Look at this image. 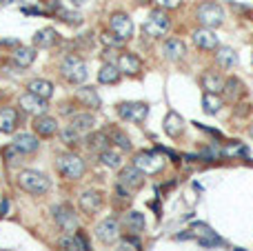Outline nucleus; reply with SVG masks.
<instances>
[{
	"mask_svg": "<svg viewBox=\"0 0 253 251\" xmlns=\"http://www.w3.org/2000/svg\"><path fill=\"white\" fill-rule=\"evenodd\" d=\"M18 187L27 193H34V196H42L51 189V180L47 174L36 169H22L18 174Z\"/></svg>",
	"mask_w": 253,
	"mask_h": 251,
	"instance_id": "1",
	"label": "nucleus"
},
{
	"mask_svg": "<svg viewBox=\"0 0 253 251\" xmlns=\"http://www.w3.org/2000/svg\"><path fill=\"white\" fill-rule=\"evenodd\" d=\"M60 73L62 78H65L67 82H71V85H82L84 80H87V63H84L80 56L75 54H69L62 58L60 63Z\"/></svg>",
	"mask_w": 253,
	"mask_h": 251,
	"instance_id": "2",
	"label": "nucleus"
},
{
	"mask_svg": "<svg viewBox=\"0 0 253 251\" xmlns=\"http://www.w3.org/2000/svg\"><path fill=\"white\" fill-rule=\"evenodd\" d=\"M195 18H198V23L202 25V27L216 29L224 23V9L217 5L216 0H204V2L198 5V9H195Z\"/></svg>",
	"mask_w": 253,
	"mask_h": 251,
	"instance_id": "3",
	"label": "nucleus"
},
{
	"mask_svg": "<svg viewBox=\"0 0 253 251\" xmlns=\"http://www.w3.org/2000/svg\"><path fill=\"white\" fill-rule=\"evenodd\" d=\"M56 169L60 171L67 180H80L84 176V171H87V165H84V160L78 156V153L67 151V153H60V156H58Z\"/></svg>",
	"mask_w": 253,
	"mask_h": 251,
	"instance_id": "4",
	"label": "nucleus"
},
{
	"mask_svg": "<svg viewBox=\"0 0 253 251\" xmlns=\"http://www.w3.org/2000/svg\"><path fill=\"white\" fill-rule=\"evenodd\" d=\"M169 27H171V18H169V14L164 9H153L149 14V18H146V23L142 25V32L146 34V36L151 38H162L167 36Z\"/></svg>",
	"mask_w": 253,
	"mask_h": 251,
	"instance_id": "5",
	"label": "nucleus"
},
{
	"mask_svg": "<svg viewBox=\"0 0 253 251\" xmlns=\"http://www.w3.org/2000/svg\"><path fill=\"white\" fill-rule=\"evenodd\" d=\"M53 220L65 233H75L78 229V214L73 211L71 205H56L53 207Z\"/></svg>",
	"mask_w": 253,
	"mask_h": 251,
	"instance_id": "6",
	"label": "nucleus"
},
{
	"mask_svg": "<svg viewBox=\"0 0 253 251\" xmlns=\"http://www.w3.org/2000/svg\"><path fill=\"white\" fill-rule=\"evenodd\" d=\"M118 184H122L124 189L129 191H138V189L145 187V171H140L136 165H129V167H122L118 174Z\"/></svg>",
	"mask_w": 253,
	"mask_h": 251,
	"instance_id": "7",
	"label": "nucleus"
},
{
	"mask_svg": "<svg viewBox=\"0 0 253 251\" xmlns=\"http://www.w3.org/2000/svg\"><path fill=\"white\" fill-rule=\"evenodd\" d=\"M118 116L127 122H142L149 113V105L146 103H120L115 107Z\"/></svg>",
	"mask_w": 253,
	"mask_h": 251,
	"instance_id": "8",
	"label": "nucleus"
},
{
	"mask_svg": "<svg viewBox=\"0 0 253 251\" xmlns=\"http://www.w3.org/2000/svg\"><path fill=\"white\" fill-rule=\"evenodd\" d=\"M133 165L140 171H145V174H158L164 167V160L155 151H140L133 156Z\"/></svg>",
	"mask_w": 253,
	"mask_h": 251,
	"instance_id": "9",
	"label": "nucleus"
},
{
	"mask_svg": "<svg viewBox=\"0 0 253 251\" xmlns=\"http://www.w3.org/2000/svg\"><path fill=\"white\" fill-rule=\"evenodd\" d=\"M109 29L113 34H118L122 40H129V38L133 36V23L124 11H113V14L109 16Z\"/></svg>",
	"mask_w": 253,
	"mask_h": 251,
	"instance_id": "10",
	"label": "nucleus"
},
{
	"mask_svg": "<svg viewBox=\"0 0 253 251\" xmlns=\"http://www.w3.org/2000/svg\"><path fill=\"white\" fill-rule=\"evenodd\" d=\"M96 236L105 245H113L120 236V222L115 218H105L102 222L96 224Z\"/></svg>",
	"mask_w": 253,
	"mask_h": 251,
	"instance_id": "11",
	"label": "nucleus"
},
{
	"mask_svg": "<svg viewBox=\"0 0 253 251\" xmlns=\"http://www.w3.org/2000/svg\"><path fill=\"white\" fill-rule=\"evenodd\" d=\"M20 109L25 113H31V116H42V113H47V109H49V105H47V100L44 98H38V96H34V94H29V91H25V94L20 96Z\"/></svg>",
	"mask_w": 253,
	"mask_h": 251,
	"instance_id": "12",
	"label": "nucleus"
},
{
	"mask_svg": "<svg viewBox=\"0 0 253 251\" xmlns=\"http://www.w3.org/2000/svg\"><path fill=\"white\" fill-rule=\"evenodd\" d=\"M115 65H118L120 73H124V76H140L142 72V60L136 54H131V51L118 54V63Z\"/></svg>",
	"mask_w": 253,
	"mask_h": 251,
	"instance_id": "13",
	"label": "nucleus"
},
{
	"mask_svg": "<svg viewBox=\"0 0 253 251\" xmlns=\"http://www.w3.org/2000/svg\"><path fill=\"white\" fill-rule=\"evenodd\" d=\"M78 205H80V209H82L84 214L91 215V214H98V211L102 209V205H105V198H102L100 191H96V189H89V191L80 193Z\"/></svg>",
	"mask_w": 253,
	"mask_h": 251,
	"instance_id": "14",
	"label": "nucleus"
},
{
	"mask_svg": "<svg viewBox=\"0 0 253 251\" xmlns=\"http://www.w3.org/2000/svg\"><path fill=\"white\" fill-rule=\"evenodd\" d=\"M34 131L38 138H51V136L58 134V120L49 113H42V116L34 118Z\"/></svg>",
	"mask_w": 253,
	"mask_h": 251,
	"instance_id": "15",
	"label": "nucleus"
},
{
	"mask_svg": "<svg viewBox=\"0 0 253 251\" xmlns=\"http://www.w3.org/2000/svg\"><path fill=\"white\" fill-rule=\"evenodd\" d=\"M191 38H193L195 47H200V49H204V51H213V49H217V47H220L217 36L213 34V29H207V27L195 29V32L191 34Z\"/></svg>",
	"mask_w": 253,
	"mask_h": 251,
	"instance_id": "16",
	"label": "nucleus"
},
{
	"mask_svg": "<svg viewBox=\"0 0 253 251\" xmlns=\"http://www.w3.org/2000/svg\"><path fill=\"white\" fill-rule=\"evenodd\" d=\"M13 147L18 149L20 153H25V156H29V153H36L40 149V140H38V136H34V134H16L13 136Z\"/></svg>",
	"mask_w": 253,
	"mask_h": 251,
	"instance_id": "17",
	"label": "nucleus"
},
{
	"mask_svg": "<svg viewBox=\"0 0 253 251\" xmlns=\"http://www.w3.org/2000/svg\"><path fill=\"white\" fill-rule=\"evenodd\" d=\"M162 54L167 60L178 63V60H182L186 56V45L180 40V38H167L162 45Z\"/></svg>",
	"mask_w": 253,
	"mask_h": 251,
	"instance_id": "18",
	"label": "nucleus"
},
{
	"mask_svg": "<svg viewBox=\"0 0 253 251\" xmlns=\"http://www.w3.org/2000/svg\"><path fill=\"white\" fill-rule=\"evenodd\" d=\"M20 116L13 107H0V134H13L18 129Z\"/></svg>",
	"mask_w": 253,
	"mask_h": 251,
	"instance_id": "19",
	"label": "nucleus"
},
{
	"mask_svg": "<svg viewBox=\"0 0 253 251\" xmlns=\"http://www.w3.org/2000/svg\"><path fill=\"white\" fill-rule=\"evenodd\" d=\"M222 94L226 96V100H231V103H238L240 98H244L247 96V85H244L240 78L231 76L224 80V91Z\"/></svg>",
	"mask_w": 253,
	"mask_h": 251,
	"instance_id": "20",
	"label": "nucleus"
},
{
	"mask_svg": "<svg viewBox=\"0 0 253 251\" xmlns=\"http://www.w3.org/2000/svg\"><path fill=\"white\" fill-rule=\"evenodd\" d=\"M84 144L91 153H102L105 149H109L111 140L107 136V131H89V136L84 138Z\"/></svg>",
	"mask_w": 253,
	"mask_h": 251,
	"instance_id": "21",
	"label": "nucleus"
},
{
	"mask_svg": "<svg viewBox=\"0 0 253 251\" xmlns=\"http://www.w3.org/2000/svg\"><path fill=\"white\" fill-rule=\"evenodd\" d=\"M75 98H78V103L82 105V107H87V109H100V105H102V100H100V96H98V91H96V87H80L78 91H75Z\"/></svg>",
	"mask_w": 253,
	"mask_h": 251,
	"instance_id": "22",
	"label": "nucleus"
},
{
	"mask_svg": "<svg viewBox=\"0 0 253 251\" xmlns=\"http://www.w3.org/2000/svg\"><path fill=\"white\" fill-rule=\"evenodd\" d=\"M75 131H80V134H89V131L96 127V116H93L91 111H75L73 116H71V125Z\"/></svg>",
	"mask_w": 253,
	"mask_h": 251,
	"instance_id": "23",
	"label": "nucleus"
},
{
	"mask_svg": "<svg viewBox=\"0 0 253 251\" xmlns=\"http://www.w3.org/2000/svg\"><path fill=\"white\" fill-rule=\"evenodd\" d=\"M200 85H202L204 94H217L220 96L222 91H224V78L217 76V73H213V72H207V73H202V78H200Z\"/></svg>",
	"mask_w": 253,
	"mask_h": 251,
	"instance_id": "24",
	"label": "nucleus"
},
{
	"mask_svg": "<svg viewBox=\"0 0 253 251\" xmlns=\"http://www.w3.org/2000/svg\"><path fill=\"white\" fill-rule=\"evenodd\" d=\"M27 91L34 94V96H38V98L49 100L53 96V85L47 80V78H34V80L27 82Z\"/></svg>",
	"mask_w": 253,
	"mask_h": 251,
	"instance_id": "25",
	"label": "nucleus"
},
{
	"mask_svg": "<svg viewBox=\"0 0 253 251\" xmlns=\"http://www.w3.org/2000/svg\"><path fill=\"white\" fill-rule=\"evenodd\" d=\"M58 45V34L53 27H44L40 29V32H36L34 36V47H38V49H51V47Z\"/></svg>",
	"mask_w": 253,
	"mask_h": 251,
	"instance_id": "26",
	"label": "nucleus"
},
{
	"mask_svg": "<svg viewBox=\"0 0 253 251\" xmlns=\"http://www.w3.org/2000/svg\"><path fill=\"white\" fill-rule=\"evenodd\" d=\"M164 134L171 136V138H180L184 134V120H182L180 113L169 111L167 118H164Z\"/></svg>",
	"mask_w": 253,
	"mask_h": 251,
	"instance_id": "27",
	"label": "nucleus"
},
{
	"mask_svg": "<svg viewBox=\"0 0 253 251\" xmlns=\"http://www.w3.org/2000/svg\"><path fill=\"white\" fill-rule=\"evenodd\" d=\"M120 69H118V65L115 63H105L100 67V72H98V82L100 85H115V82L120 80Z\"/></svg>",
	"mask_w": 253,
	"mask_h": 251,
	"instance_id": "28",
	"label": "nucleus"
},
{
	"mask_svg": "<svg viewBox=\"0 0 253 251\" xmlns=\"http://www.w3.org/2000/svg\"><path fill=\"white\" fill-rule=\"evenodd\" d=\"M122 224L129 233H140L145 229V215L140 211H127L122 215Z\"/></svg>",
	"mask_w": 253,
	"mask_h": 251,
	"instance_id": "29",
	"label": "nucleus"
},
{
	"mask_svg": "<svg viewBox=\"0 0 253 251\" xmlns=\"http://www.w3.org/2000/svg\"><path fill=\"white\" fill-rule=\"evenodd\" d=\"M107 136H109V140L120 149V151H131V149H133L129 136L124 134L122 129H118V127H109V129H107Z\"/></svg>",
	"mask_w": 253,
	"mask_h": 251,
	"instance_id": "30",
	"label": "nucleus"
},
{
	"mask_svg": "<svg viewBox=\"0 0 253 251\" xmlns=\"http://www.w3.org/2000/svg\"><path fill=\"white\" fill-rule=\"evenodd\" d=\"M216 63H217V67H222V69H231L238 63V56H235V51L231 49V47H217Z\"/></svg>",
	"mask_w": 253,
	"mask_h": 251,
	"instance_id": "31",
	"label": "nucleus"
},
{
	"mask_svg": "<svg viewBox=\"0 0 253 251\" xmlns=\"http://www.w3.org/2000/svg\"><path fill=\"white\" fill-rule=\"evenodd\" d=\"M13 60H16V65L22 67V69L29 67V65L36 60V49L34 47H20L18 45L16 51H13Z\"/></svg>",
	"mask_w": 253,
	"mask_h": 251,
	"instance_id": "32",
	"label": "nucleus"
},
{
	"mask_svg": "<svg viewBox=\"0 0 253 251\" xmlns=\"http://www.w3.org/2000/svg\"><path fill=\"white\" fill-rule=\"evenodd\" d=\"M100 156V162L105 167H109V169H120V165H122V156H120V151H113V149H105L102 153H98Z\"/></svg>",
	"mask_w": 253,
	"mask_h": 251,
	"instance_id": "33",
	"label": "nucleus"
},
{
	"mask_svg": "<svg viewBox=\"0 0 253 251\" xmlns=\"http://www.w3.org/2000/svg\"><path fill=\"white\" fill-rule=\"evenodd\" d=\"M222 107V98L217 94H204L202 98V109L204 113H209V116H216L217 111H220Z\"/></svg>",
	"mask_w": 253,
	"mask_h": 251,
	"instance_id": "34",
	"label": "nucleus"
},
{
	"mask_svg": "<svg viewBox=\"0 0 253 251\" xmlns=\"http://www.w3.org/2000/svg\"><path fill=\"white\" fill-rule=\"evenodd\" d=\"M100 42L107 47V49H120V47H122L127 40H122L118 34H113V32L109 29V32H102V34H100Z\"/></svg>",
	"mask_w": 253,
	"mask_h": 251,
	"instance_id": "35",
	"label": "nucleus"
},
{
	"mask_svg": "<svg viewBox=\"0 0 253 251\" xmlns=\"http://www.w3.org/2000/svg\"><path fill=\"white\" fill-rule=\"evenodd\" d=\"M56 16H58V20H62V23H67V25H80L82 23V16H80L78 11H69V9H65V7H58Z\"/></svg>",
	"mask_w": 253,
	"mask_h": 251,
	"instance_id": "36",
	"label": "nucleus"
},
{
	"mask_svg": "<svg viewBox=\"0 0 253 251\" xmlns=\"http://www.w3.org/2000/svg\"><path fill=\"white\" fill-rule=\"evenodd\" d=\"M80 131H75L73 127H65V129H60V143H65L67 147H75V144L80 143Z\"/></svg>",
	"mask_w": 253,
	"mask_h": 251,
	"instance_id": "37",
	"label": "nucleus"
},
{
	"mask_svg": "<svg viewBox=\"0 0 253 251\" xmlns=\"http://www.w3.org/2000/svg\"><path fill=\"white\" fill-rule=\"evenodd\" d=\"M73 242H75V251H91V245H89V240H87L82 229H75Z\"/></svg>",
	"mask_w": 253,
	"mask_h": 251,
	"instance_id": "38",
	"label": "nucleus"
},
{
	"mask_svg": "<svg viewBox=\"0 0 253 251\" xmlns=\"http://www.w3.org/2000/svg\"><path fill=\"white\" fill-rule=\"evenodd\" d=\"M2 156H4V160H9V162H20V158L25 156V153H20L13 144H9V147L2 149Z\"/></svg>",
	"mask_w": 253,
	"mask_h": 251,
	"instance_id": "39",
	"label": "nucleus"
},
{
	"mask_svg": "<svg viewBox=\"0 0 253 251\" xmlns=\"http://www.w3.org/2000/svg\"><path fill=\"white\" fill-rule=\"evenodd\" d=\"M58 247H60L62 251H75L73 236H71V233H65V236H60V240H58Z\"/></svg>",
	"mask_w": 253,
	"mask_h": 251,
	"instance_id": "40",
	"label": "nucleus"
},
{
	"mask_svg": "<svg viewBox=\"0 0 253 251\" xmlns=\"http://www.w3.org/2000/svg\"><path fill=\"white\" fill-rule=\"evenodd\" d=\"M155 5H158L160 9L169 11V9H178V7L182 5V0H155Z\"/></svg>",
	"mask_w": 253,
	"mask_h": 251,
	"instance_id": "41",
	"label": "nucleus"
},
{
	"mask_svg": "<svg viewBox=\"0 0 253 251\" xmlns=\"http://www.w3.org/2000/svg\"><path fill=\"white\" fill-rule=\"evenodd\" d=\"M9 214V198H0V218Z\"/></svg>",
	"mask_w": 253,
	"mask_h": 251,
	"instance_id": "42",
	"label": "nucleus"
},
{
	"mask_svg": "<svg viewBox=\"0 0 253 251\" xmlns=\"http://www.w3.org/2000/svg\"><path fill=\"white\" fill-rule=\"evenodd\" d=\"M136 249H138L136 245H131L129 240H122V242H120V247H118L115 251H136Z\"/></svg>",
	"mask_w": 253,
	"mask_h": 251,
	"instance_id": "43",
	"label": "nucleus"
},
{
	"mask_svg": "<svg viewBox=\"0 0 253 251\" xmlns=\"http://www.w3.org/2000/svg\"><path fill=\"white\" fill-rule=\"evenodd\" d=\"M22 11H25V14H31V16H42V11L36 9V7H22Z\"/></svg>",
	"mask_w": 253,
	"mask_h": 251,
	"instance_id": "44",
	"label": "nucleus"
},
{
	"mask_svg": "<svg viewBox=\"0 0 253 251\" xmlns=\"http://www.w3.org/2000/svg\"><path fill=\"white\" fill-rule=\"evenodd\" d=\"M87 0H71V5H75V7H80V5H84Z\"/></svg>",
	"mask_w": 253,
	"mask_h": 251,
	"instance_id": "45",
	"label": "nucleus"
},
{
	"mask_svg": "<svg viewBox=\"0 0 253 251\" xmlns=\"http://www.w3.org/2000/svg\"><path fill=\"white\" fill-rule=\"evenodd\" d=\"M140 5H149V2H153V0H138Z\"/></svg>",
	"mask_w": 253,
	"mask_h": 251,
	"instance_id": "46",
	"label": "nucleus"
},
{
	"mask_svg": "<svg viewBox=\"0 0 253 251\" xmlns=\"http://www.w3.org/2000/svg\"><path fill=\"white\" fill-rule=\"evenodd\" d=\"M249 136H251V138H253V125H251V129H249Z\"/></svg>",
	"mask_w": 253,
	"mask_h": 251,
	"instance_id": "47",
	"label": "nucleus"
},
{
	"mask_svg": "<svg viewBox=\"0 0 253 251\" xmlns=\"http://www.w3.org/2000/svg\"><path fill=\"white\" fill-rule=\"evenodd\" d=\"M251 63H253V54H251Z\"/></svg>",
	"mask_w": 253,
	"mask_h": 251,
	"instance_id": "48",
	"label": "nucleus"
}]
</instances>
